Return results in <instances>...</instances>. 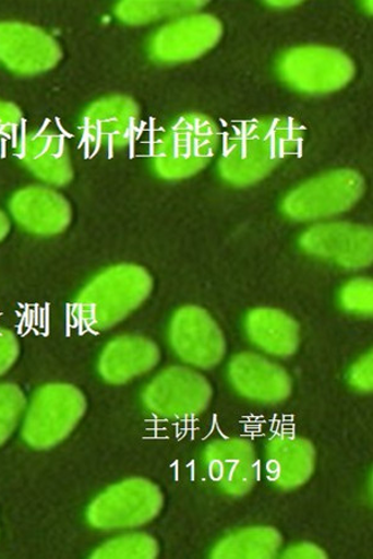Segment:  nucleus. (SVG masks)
<instances>
[{"mask_svg":"<svg viewBox=\"0 0 373 559\" xmlns=\"http://www.w3.org/2000/svg\"><path fill=\"white\" fill-rule=\"evenodd\" d=\"M9 209L16 224L35 236H58L65 233L73 219L70 202L49 186L35 185L16 191Z\"/></svg>","mask_w":373,"mask_h":559,"instance_id":"obj_16","label":"nucleus"},{"mask_svg":"<svg viewBox=\"0 0 373 559\" xmlns=\"http://www.w3.org/2000/svg\"><path fill=\"white\" fill-rule=\"evenodd\" d=\"M20 354L21 345L15 334L0 328V377L12 369Z\"/></svg>","mask_w":373,"mask_h":559,"instance_id":"obj_27","label":"nucleus"},{"mask_svg":"<svg viewBox=\"0 0 373 559\" xmlns=\"http://www.w3.org/2000/svg\"><path fill=\"white\" fill-rule=\"evenodd\" d=\"M282 545L279 531L268 526L248 527L230 534L213 548L215 559H272Z\"/></svg>","mask_w":373,"mask_h":559,"instance_id":"obj_21","label":"nucleus"},{"mask_svg":"<svg viewBox=\"0 0 373 559\" xmlns=\"http://www.w3.org/2000/svg\"><path fill=\"white\" fill-rule=\"evenodd\" d=\"M316 452L313 443L291 433H277L266 447V474L279 489L296 490L313 476Z\"/></svg>","mask_w":373,"mask_h":559,"instance_id":"obj_18","label":"nucleus"},{"mask_svg":"<svg viewBox=\"0 0 373 559\" xmlns=\"http://www.w3.org/2000/svg\"><path fill=\"white\" fill-rule=\"evenodd\" d=\"M245 332L256 348L274 357H290L299 348L300 326L279 309H253L246 316Z\"/></svg>","mask_w":373,"mask_h":559,"instance_id":"obj_20","label":"nucleus"},{"mask_svg":"<svg viewBox=\"0 0 373 559\" xmlns=\"http://www.w3.org/2000/svg\"><path fill=\"white\" fill-rule=\"evenodd\" d=\"M62 49L46 31L21 22H0V64L12 73L35 76L58 67Z\"/></svg>","mask_w":373,"mask_h":559,"instance_id":"obj_10","label":"nucleus"},{"mask_svg":"<svg viewBox=\"0 0 373 559\" xmlns=\"http://www.w3.org/2000/svg\"><path fill=\"white\" fill-rule=\"evenodd\" d=\"M282 558L289 559H326L327 555L324 549L313 544H297L289 547L284 552Z\"/></svg>","mask_w":373,"mask_h":559,"instance_id":"obj_29","label":"nucleus"},{"mask_svg":"<svg viewBox=\"0 0 373 559\" xmlns=\"http://www.w3.org/2000/svg\"><path fill=\"white\" fill-rule=\"evenodd\" d=\"M161 360L157 344L141 335H121L104 348L99 372L106 383L127 384L147 374Z\"/></svg>","mask_w":373,"mask_h":559,"instance_id":"obj_19","label":"nucleus"},{"mask_svg":"<svg viewBox=\"0 0 373 559\" xmlns=\"http://www.w3.org/2000/svg\"><path fill=\"white\" fill-rule=\"evenodd\" d=\"M11 219L5 215L4 211L0 210V242L11 233Z\"/></svg>","mask_w":373,"mask_h":559,"instance_id":"obj_30","label":"nucleus"},{"mask_svg":"<svg viewBox=\"0 0 373 559\" xmlns=\"http://www.w3.org/2000/svg\"><path fill=\"white\" fill-rule=\"evenodd\" d=\"M23 114L20 106L11 102L0 100V138H11L20 130Z\"/></svg>","mask_w":373,"mask_h":559,"instance_id":"obj_28","label":"nucleus"},{"mask_svg":"<svg viewBox=\"0 0 373 559\" xmlns=\"http://www.w3.org/2000/svg\"><path fill=\"white\" fill-rule=\"evenodd\" d=\"M277 69L284 83L309 95L340 91L357 74L353 61L345 52L318 46L298 47L284 52Z\"/></svg>","mask_w":373,"mask_h":559,"instance_id":"obj_7","label":"nucleus"},{"mask_svg":"<svg viewBox=\"0 0 373 559\" xmlns=\"http://www.w3.org/2000/svg\"><path fill=\"white\" fill-rule=\"evenodd\" d=\"M299 246L309 255L348 270L369 267L373 260L371 228L348 222H330L305 230Z\"/></svg>","mask_w":373,"mask_h":559,"instance_id":"obj_11","label":"nucleus"},{"mask_svg":"<svg viewBox=\"0 0 373 559\" xmlns=\"http://www.w3.org/2000/svg\"><path fill=\"white\" fill-rule=\"evenodd\" d=\"M86 407V397L75 385L51 383L41 386L24 414V441L37 450L56 448L75 430Z\"/></svg>","mask_w":373,"mask_h":559,"instance_id":"obj_4","label":"nucleus"},{"mask_svg":"<svg viewBox=\"0 0 373 559\" xmlns=\"http://www.w3.org/2000/svg\"><path fill=\"white\" fill-rule=\"evenodd\" d=\"M153 289V276L141 265H112L80 293L71 306V321L86 332L110 330L144 305Z\"/></svg>","mask_w":373,"mask_h":559,"instance_id":"obj_2","label":"nucleus"},{"mask_svg":"<svg viewBox=\"0 0 373 559\" xmlns=\"http://www.w3.org/2000/svg\"><path fill=\"white\" fill-rule=\"evenodd\" d=\"M349 384L360 393H370L373 388L372 353L363 355L349 370Z\"/></svg>","mask_w":373,"mask_h":559,"instance_id":"obj_26","label":"nucleus"},{"mask_svg":"<svg viewBox=\"0 0 373 559\" xmlns=\"http://www.w3.org/2000/svg\"><path fill=\"white\" fill-rule=\"evenodd\" d=\"M269 5L272 7H292V5H297L298 2H270L268 3Z\"/></svg>","mask_w":373,"mask_h":559,"instance_id":"obj_31","label":"nucleus"},{"mask_svg":"<svg viewBox=\"0 0 373 559\" xmlns=\"http://www.w3.org/2000/svg\"><path fill=\"white\" fill-rule=\"evenodd\" d=\"M212 396V385L200 372L172 367L151 381L142 401L146 409L158 418L185 420L206 412Z\"/></svg>","mask_w":373,"mask_h":559,"instance_id":"obj_8","label":"nucleus"},{"mask_svg":"<svg viewBox=\"0 0 373 559\" xmlns=\"http://www.w3.org/2000/svg\"><path fill=\"white\" fill-rule=\"evenodd\" d=\"M224 34L218 17L209 14L183 16L164 26L149 40V56L158 63L179 64L206 55Z\"/></svg>","mask_w":373,"mask_h":559,"instance_id":"obj_12","label":"nucleus"},{"mask_svg":"<svg viewBox=\"0 0 373 559\" xmlns=\"http://www.w3.org/2000/svg\"><path fill=\"white\" fill-rule=\"evenodd\" d=\"M340 305L346 312L369 317L373 310V284L371 280L358 278L345 284L340 290Z\"/></svg>","mask_w":373,"mask_h":559,"instance_id":"obj_25","label":"nucleus"},{"mask_svg":"<svg viewBox=\"0 0 373 559\" xmlns=\"http://www.w3.org/2000/svg\"><path fill=\"white\" fill-rule=\"evenodd\" d=\"M304 129L291 118H262L242 123L227 141L219 174L229 185L246 188L269 176L294 155Z\"/></svg>","mask_w":373,"mask_h":559,"instance_id":"obj_1","label":"nucleus"},{"mask_svg":"<svg viewBox=\"0 0 373 559\" xmlns=\"http://www.w3.org/2000/svg\"><path fill=\"white\" fill-rule=\"evenodd\" d=\"M26 411V397L21 386L0 384V447L12 437Z\"/></svg>","mask_w":373,"mask_h":559,"instance_id":"obj_24","label":"nucleus"},{"mask_svg":"<svg viewBox=\"0 0 373 559\" xmlns=\"http://www.w3.org/2000/svg\"><path fill=\"white\" fill-rule=\"evenodd\" d=\"M230 384L249 401L279 404L291 395L292 383L287 370L262 355L242 353L230 361Z\"/></svg>","mask_w":373,"mask_h":559,"instance_id":"obj_17","label":"nucleus"},{"mask_svg":"<svg viewBox=\"0 0 373 559\" xmlns=\"http://www.w3.org/2000/svg\"><path fill=\"white\" fill-rule=\"evenodd\" d=\"M203 460L212 483L229 496H244L257 481L260 467L255 450L248 440L213 441L204 450Z\"/></svg>","mask_w":373,"mask_h":559,"instance_id":"obj_14","label":"nucleus"},{"mask_svg":"<svg viewBox=\"0 0 373 559\" xmlns=\"http://www.w3.org/2000/svg\"><path fill=\"white\" fill-rule=\"evenodd\" d=\"M15 155L32 175L56 188L73 181L74 167L67 139L51 129L26 131L17 140Z\"/></svg>","mask_w":373,"mask_h":559,"instance_id":"obj_15","label":"nucleus"},{"mask_svg":"<svg viewBox=\"0 0 373 559\" xmlns=\"http://www.w3.org/2000/svg\"><path fill=\"white\" fill-rule=\"evenodd\" d=\"M168 338L177 357L200 369L217 367L227 352L225 334L215 319L207 310L195 306L177 310Z\"/></svg>","mask_w":373,"mask_h":559,"instance_id":"obj_9","label":"nucleus"},{"mask_svg":"<svg viewBox=\"0 0 373 559\" xmlns=\"http://www.w3.org/2000/svg\"><path fill=\"white\" fill-rule=\"evenodd\" d=\"M159 487L146 478H128L109 487L88 506L86 519L96 530L136 528L154 521L164 509Z\"/></svg>","mask_w":373,"mask_h":559,"instance_id":"obj_5","label":"nucleus"},{"mask_svg":"<svg viewBox=\"0 0 373 559\" xmlns=\"http://www.w3.org/2000/svg\"><path fill=\"white\" fill-rule=\"evenodd\" d=\"M362 175L350 168L326 173L298 186L281 203L286 216L300 222L340 215L365 193Z\"/></svg>","mask_w":373,"mask_h":559,"instance_id":"obj_6","label":"nucleus"},{"mask_svg":"<svg viewBox=\"0 0 373 559\" xmlns=\"http://www.w3.org/2000/svg\"><path fill=\"white\" fill-rule=\"evenodd\" d=\"M218 145L215 121L198 112L182 115L157 142L155 171L168 181L186 179L210 164Z\"/></svg>","mask_w":373,"mask_h":559,"instance_id":"obj_3","label":"nucleus"},{"mask_svg":"<svg viewBox=\"0 0 373 559\" xmlns=\"http://www.w3.org/2000/svg\"><path fill=\"white\" fill-rule=\"evenodd\" d=\"M206 4V2H121L115 8V14L124 24L144 25L167 16L191 13Z\"/></svg>","mask_w":373,"mask_h":559,"instance_id":"obj_22","label":"nucleus"},{"mask_svg":"<svg viewBox=\"0 0 373 559\" xmlns=\"http://www.w3.org/2000/svg\"><path fill=\"white\" fill-rule=\"evenodd\" d=\"M139 123L137 103L130 96L111 95L88 106L80 121V131L88 146L121 150L131 144Z\"/></svg>","mask_w":373,"mask_h":559,"instance_id":"obj_13","label":"nucleus"},{"mask_svg":"<svg viewBox=\"0 0 373 559\" xmlns=\"http://www.w3.org/2000/svg\"><path fill=\"white\" fill-rule=\"evenodd\" d=\"M159 555L157 540L146 534H129L113 538L95 549L96 559H155Z\"/></svg>","mask_w":373,"mask_h":559,"instance_id":"obj_23","label":"nucleus"}]
</instances>
